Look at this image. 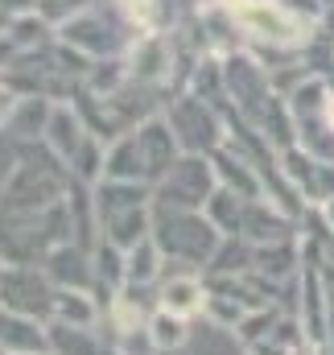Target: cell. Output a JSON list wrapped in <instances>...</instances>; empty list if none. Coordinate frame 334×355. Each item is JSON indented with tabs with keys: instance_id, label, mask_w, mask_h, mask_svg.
<instances>
[{
	"instance_id": "5",
	"label": "cell",
	"mask_w": 334,
	"mask_h": 355,
	"mask_svg": "<svg viewBox=\"0 0 334 355\" xmlns=\"http://www.w3.org/2000/svg\"><path fill=\"white\" fill-rule=\"evenodd\" d=\"M182 141L186 153H215L223 145V132H219V116H215V103H206L202 95H182V103L166 116Z\"/></svg>"
},
{
	"instance_id": "9",
	"label": "cell",
	"mask_w": 334,
	"mask_h": 355,
	"mask_svg": "<svg viewBox=\"0 0 334 355\" xmlns=\"http://www.w3.org/2000/svg\"><path fill=\"white\" fill-rule=\"evenodd\" d=\"M42 268L50 272L54 285H67V289H91L99 281L95 277V257L87 252V244H75V240L50 248V257H46Z\"/></svg>"
},
{
	"instance_id": "20",
	"label": "cell",
	"mask_w": 334,
	"mask_h": 355,
	"mask_svg": "<svg viewBox=\"0 0 334 355\" xmlns=\"http://www.w3.org/2000/svg\"><path fill=\"white\" fill-rule=\"evenodd\" d=\"M12 107H17V95H12V87H8L4 79H0V124H8Z\"/></svg>"
},
{
	"instance_id": "15",
	"label": "cell",
	"mask_w": 334,
	"mask_h": 355,
	"mask_svg": "<svg viewBox=\"0 0 334 355\" xmlns=\"http://www.w3.org/2000/svg\"><path fill=\"white\" fill-rule=\"evenodd\" d=\"M149 343H153V352H161V355H177L190 343V318L157 306L149 314Z\"/></svg>"
},
{
	"instance_id": "14",
	"label": "cell",
	"mask_w": 334,
	"mask_h": 355,
	"mask_svg": "<svg viewBox=\"0 0 334 355\" xmlns=\"http://www.w3.org/2000/svg\"><path fill=\"white\" fill-rule=\"evenodd\" d=\"M50 322H62V327H95L99 322V306H95L91 289L54 285V318Z\"/></svg>"
},
{
	"instance_id": "8",
	"label": "cell",
	"mask_w": 334,
	"mask_h": 355,
	"mask_svg": "<svg viewBox=\"0 0 334 355\" xmlns=\"http://www.w3.org/2000/svg\"><path fill=\"white\" fill-rule=\"evenodd\" d=\"M46 352H50L46 322L0 302V355H46Z\"/></svg>"
},
{
	"instance_id": "7",
	"label": "cell",
	"mask_w": 334,
	"mask_h": 355,
	"mask_svg": "<svg viewBox=\"0 0 334 355\" xmlns=\"http://www.w3.org/2000/svg\"><path fill=\"white\" fill-rule=\"evenodd\" d=\"M301 331H306L314 352L331 347V306H326L318 265H301Z\"/></svg>"
},
{
	"instance_id": "18",
	"label": "cell",
	"mask_w": 334,
	"mask_h": 355,
	"mask_svg": "<svg viewBox=\"0 0 334 355\" xmlns=\"http://www.w3.org/2000/svg\"><path fill=\"white\" fill-rule=\"evenodd\" d=\"M244 202H248L244 194H236V190L219 186L202 211H206V219H211L223 236H240V227H244Z\"/></svg>"
},
{
	"instance_id": "11",
	"label": "cell",
	"mask_w": 334,
	"mask_h": 355,
	"mask_svg": "<svg viewBox=\"0 0 334 355\" xmlns=\"http://www.w3.org/2000/svg\"><path fill=\"white\" fill-rule=\"evenodd\" d=\"M240 236L248 244H281V240H289V219H285L281 202H268V194L248 198L244 202V227H240Z\"/></svg>"
},
{
	"instance_id": "1",
	"label": "cell",
	"mask_w": 334,
	"mask_h": 355,
	"mask_svg": "<svg viewBox=\"0 0 334 355\" xmlns=\"http://www.w3.org/2000/svg\"><path fill=\"white\" fill-rule=\"evenodd\" d=\"M153 215H157L153 240L166 252V261H182L186 268H211L223 232L206 219V211H173L153 202Z\"/></svg>"
},
{
	"instance_id": "21",
	"label": "cell",
	"mask_w": 334,
	"mask_h": 355,
	"mask_svg": "<svg viewBox=\"0 0 334 355\" xmlns=\"http://www.w3.org/2000/svg\"><path fill=\"white\" fill-rule=\"evenodd\" d=\"M322 219H326V227L334 232V194L331 198H322Z\"/></svg>"
},
{
	"instance_id": "4",
	"label": "cell",
	"mask_w": 334,
	"mask_h": 355,
	"mask_svg": "<svg viewBox=\"0 0 334 355\" xmlns=\"http://www.w3.org/2000/svg\"><path fill=\"white\" fill-rule=\"evenodd\" d=\"M0 302L33 318H54V281L42 265H4L0 268Z\"/></svg>"
},
{
	"instance_id": "12",
	"label": "cell",
	"mask_w": 334,
	"mask_h": 355,
	"mask_svg": "<svg viewBox=\"0 0 334 355\" xmlns=\"http://www.w3.org/2000/svg\"><path fill=\"white\" fill-rule=\"evenodd\" d=\"M206 285L194 277V272H182V277H169L166 285H161V293H157V306L161 310H173V314H182V318H194V314H202L206 310Z\"/></svg>"
},
{
	"instance_id": "10",
	"label": "cell",
	"mask_w": 334,
	"mask_h": 355,
	"mask_svg": "<svg viewBox=\"0 0 334 355\" xmlns=\"http://www.w3.org/2000/svg\"><path fill=\"white\" fill-rule=\"evenodd\" d=\"M62 42L71 50H79L83 58H116V50H120L116 29L99 17H91V12H79L75 21L62 25Z\"/></svg>"
},
{
	"instance_id": "17",
	"label": "cell",
	"mask_w": 334,
	"mask_h": 355,
	"mask_svg": "<svg viewBox=\"0 0 334 355\" xmlns=\"http://www.w3.org/2000/svg\"><path fill=\"white\" fill-rule=\"evenodd\" d=\"M301 265L297 261V248L289 244V240H281V244H252V272L256 277H289L293 268Z\"/></svg>"
},
{
	"instance_id": "3",
	"label": "cell",
	"mask_w": 334,
	"mask_h": 355,
	"mask_svg": "<svg viewBox=\"0 0 334 355\" xmlns=\"http://www.w3.org/2000/svg\"><path fill=\"white\" fill-rule=\"evenodd\" d=\"M231 17H236V25L244 33L260 37V42H272V46H301L310 37V29H314L289 8V0H252Z\"/></svg>"
},
{
	"instance_id": "16",
	"label": "cell",
	"mask_w": 334,
	"mask_h": 355,
	"mask_svg": "<svg viewBox=\"0 0 334 355\" xmlns=\"http://www.w3.org/2000/svg\"><path fill=\"white\" fill-rule=\"evenodd\" d=\"M161 265H166V252L157 248V240H141L137 248L124 252V285H149L161 277Z\"/></svg>"
},
{
	"instance_id": "6",
	"label": "cell",
	"mask_w": 334,
	"mask_h": 355,
	"mask_svg": "<svg viewBox=\"0 0 334 355\" xmlns=\"http://www.w3.org/2000/svg\"><path fill=\"white\" fill-rule=\"evenodd\" d=\"M91 124L83 120V112L75 107V103H50V120H46V132H42V141H46V149L71 170L75 162H79V153H83L87 145H91Z\"/></svg>"
},
{
	"instance_id": "22",
	"label": "cell",
	"mask_w": 334,
	"mask_h": 355,
	"mask_svg": "<svg viewBox=\"0 0 334 355\" xmlns=\"http://www.w3.org/2000/svg\"><path fill=\"white\" fill-rule=\"evenodd\" d=\"M46 355H54V352H46Z\"/></svg>"
},
{
	"instance_id": "13",
	"label": "cell",
	"mask_w": 334,
	"mask_h": 355,
	"mask_svg": "<svg viewBox=\"0 0 334 355\" xmlns=\"http://www.w3.org/2000/svg\"><path fill=\"white\" fill-rule=\"evenodd\" d=\"M128 75L132 83L149 87V83H166L173 75V58H169V46L161 37H149V42H137L132 58H128Z\"/></svg>"
},
{
	"instance_id": "2",
	"label": "cell",
	"mask_w": 334,
	"mask_h": 355,
	"mask_svg": "<svg viewBox=\"0 0 334 355\" xmlns=\"http://www.w3.org/2000/svg\"><path fill=\"white\" fill-rule=\"evenodd\" d=\"M219 190V174L211 153H182V162L157 182V207H173V211H202L211 202V194Z\"/></svg>"
},
{
	"instance_id": "19",
	"label": "cell",
	"mask_w": 334,
	"mask_h": 355,
	"mask_svg": "<svg viewBox=\"0 0 334 355\" xmlns=\"http://www.w3.org/2000/svg\"><path fill=\"white\" fill-rule=\"evenodd\" d=\"M46 33H50V21H46L37 8L12 17V25H8V37H12L17 50H37V46H46Z\"/></svg>"
}]
</instances>
